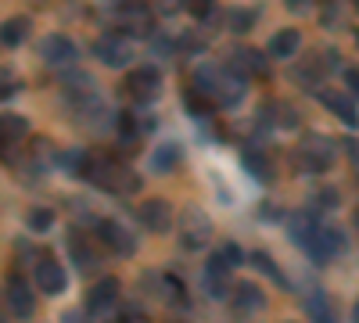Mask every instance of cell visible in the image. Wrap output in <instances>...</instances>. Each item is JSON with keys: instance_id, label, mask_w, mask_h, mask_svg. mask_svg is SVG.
I'll return each instance as SVG.
<instances>
[{"instance_id": "cell-41", "label": "cell", "mask_w": 359, "mask_h": 323, "mask_svg": "<svg viewBox=\"0 0 359 323\" xmlns=\"http://www.w3.org/2000/svg\"><path fill=\"white\" fill-rule=\"evenodd\" d=\"M158 4H162L165 11H172V8H180V4H184V0H158Z\"/></svg>"}, {"instance_id": "cell-1", "label": "cell", "mask_w": 359, "mask_h": 323, "mask_svg": "<svg viewBox=\"0 0 359 323\" xmlns=\"http://www.w3.org/2000/svg\"><path fill=\"white\" fill-rule=\"evenodd\" d=\"M194 86L212 104H223V108L237 104L241 94H245V79L233 69H216V65H198L194 69Z\"/></svg>"}, {"instance_id": "cell-42", "label": "cell", "mask_w": 359, "mask_h": 323, "mask_svg": "<svg viewBox=\"0 0 359 323\" xmlns=\"http://www.w3.org/2000/svg\"><path fill=\"white\" fill-rule=\"evenodd\" d=\"M352 223H355V230H359V209H355V216H352Z\"/></svg>"}, {"instance_id": "cell-9", "label": "cell", "mask_w": 359, "mask_h": 323, "mask_svg": "<svg viewBox=\"0 0 359 323\" xmlns=\"http://www.w3.org/2000/svg\"><path fill=\"white\" fill-rule=\"evenodd\" d=\"M230 270H233V262H230L223 252L208 259V266H205V291H208L212 298H226L230 291H233V284H230Z\"/></svg>"}, {"instance_id": "cell-22", "label": "cell", "mask_w": 359, "mask_h": 323, "mask_svg": "<svg viewBox=\"0 0 359 323\" xmlns=\"http://www.w3.org/2000/svg\"><path fill=\"white\" fill-rule=\"evenodd\" d=\"M241 165L255 176L259 184H269V180H273V162H269L259 148H245V151H241Z\"/></svg>"}, {"instance_id": "cell-4", "label": "cell", "mask_w": 359, "mask_h": 323, "mask_svg": "<svg viewBox=\"0 0 359 323\" xmlns=\"http://www.w3.org/2000/svg\"><path fill=\"white\" fill-rule=\"evenodd\" d=\"M294 162L306 172H327L334 162V140L323 133H306L302 144H298V151H294Z\"/></svg>"}, {"instance_id": "cell-11", "label": "cell", "mask_w": 359, "mask_h": 323, "mask_svg": "<svg viewBox=\"0 0 359 323\" xmlns=\"http://www.w3.org/2000/svg\"><path fill=\"white\" fill-rule=\"evenodd\" d=\"M97 241L104 248H111L115 255H133L137 252V238L123 226V223H115V219H101L97 223Z\"/></svg>"}, {"instance_id": "cell-19", "label": "cell", "mask_w": 359, "mask_h": 323, "mask_svg": "<svg viewBox=\"0 0 359 323\" xmlns=\"http://www.w3.org/2000/svg\"><path fill=\"white\" fill-rule=\"evenodd\" d=\"M69 252H72V262H76V270H83V273H90L97 266V252H94V245H90L83 233H69Z\"/></svg>"}, {"instance_id": "cell-31", "label": "cell", "mask_w": 359, "mask_h": 323, "mask_svg": "<svg viewBox=\"0 0 359 323\" xmlns=\"http://www.w3.org/2000/svg\"><path fill=\"white\" fill-rule=\"evenodd\" d=\"M306 309H309V316H313V319H331V316H334V305H331V302H323L320 295H316V298H309V302H306Z\"/></svg>"}, {"instance_id": "cell-30", "label": "cell", "mask_w": 359, "mask_h": 323, "mask_svg": "<svg viewBox=\"0 0 359 323\" xmlns=\"http://www.w3.org/2000/svg\"><path fill=\"white\" fill-rule=\"evenodd\" d=\"M50 223H54L50 209H33V212H29V230H33V233H43Z\"/></svg>"}, {"instance_id": "cell-34", "label": "cell", "mask_w": 359, "mask_h": 323, "mask_svg": "<svg viewBox=\"0 0 359 323\" xmlns=\"http://www.w3.org/2000/svg\"><path fill=\"white\" fill-rule=\"evenodd\" d=\"M316 201H320V209H338V191H320Z\"/></svg>"}, {"instance_id": "cell-27", "label": "cell", "mask_w": 359, "mask_h": 323, "mask_svg": "<svg viewBox=\"0 0 359 323\" xmlns=\"http://www.w3.org/2000/svg\"><path fill=\"white\" fill-rule=\"evenodd\" d=\"M0 130H4V144H8V148H11V144L18 140V137H25V119H22V115H4V119H0Z\"/></svg>"}, {"instance_id": "cell-13", "label": "cell", "mask_w": 359, "mask_h": 323, "mask_svg": "<svg viewBox=\"0 0 359 323\" xmlns=\"http://www.w3.org/2000/svg\"><path fill=\"white\" fill-rule=\"evenodd\" d=\"M40 57L47 65H54V69H65V65L76 62V43L69 36H62V33H54V36H47L40 43Z\"/></svg>"}, {"instance_id": "cell-23", "label": "cell", "mask_w": 359, "mask_h": 323, "mask_svg": "<svg viewBox=\"0 0 359 323\" xmlns=\"http://www.w3.org/2000/svg\"><path fill=\"white\" fill-rule=\"evenodd\" d=\"M298 47H302V33L298 29H280L269 40V57H294Z\"/></svg>"}, {"instance_id": "cell-3", "label": "cell", "mask_w": 359, "mask_h": 323, "mask_svg": "<svg viewBox=\"0 0 359 323\" xmlns=\"http://www.w3.org/2000/svg\"><path fill=\"white\" fill-rule=\"evenodd\" d=\"M104 15L111 25H118V33H130V36H151L155 29L151 8L144 0H108Z\"/></svg>"}, {"instance_id": "cell-21", "label": "cell", "mask_w": 359, "mask_h": 323, "mask_svg": "<svg viewBox=\"0 0 359 323\" xmlns=\"http://www.w3.org/2000/svg\"><path fill=\"white\" fill-rule=\"evenodd\" d=\"M320 101H323V108H331L338 119L345 123V126H355L359 123V115H355V104L345 97V94H338V90H320Z\"/></svg>"}, {"instance_id": "cell-15", "label": "cell", "mask_w": 359, "mask_h": 323, "mask_svg": "<svg viewBox=\"0 0 359 323\" xmlns=\"http://www.w3.org/2000/svg\"><path fill=\"white\" fill-rule=\"evenodd\" d=\"M266 309V295L255 284H237L233 295H230V312L233 316H255Z\"/></svg>"}, {"instance_id": "cell-44", "label": "cell", "mask_w": 359, "mask_h": 323, "mask_svg": "<svg viewBox=\"0 0 359 323\" xmlns=\"http://www.w3.org/2000/svg\"><path fill=\"white\" fill-rule=\"evenodd\" d=\"M355 319H359V302H355Z\"/></svg>"}, {"instance_id": "cell-5", "label": "cell", "mask_w": 359, "mask_h": 323, "mask_svg": "<svg viewBox=\"0 0 359 323\" xmlns=\"http://www.w3.org/2000/svg\"><path fill=\"white\" fill-rule=\"evenodd\" d=\"M180 241H184V248H205L208 245V238H212V219H208L198 205H187L184 209V216H180Z\"/></svg>"}, {"instance_id": "cell-12", "label": "cell", "mask_w": 359, "mask_h": 323, "mask_svg": "<svg viewBox=\"0 0 359 323\" xmlns=\"http://www.w3.org/2000/svg\"><path fill=\"white\" fill-rule=\"evenodd\" d=\"M65 284H69V277H65V270H62V262H54L50 255H43L40 262H36V287L43 291V295H62L65 291Z\"/></svg>"}, {"instance_id": "cell-25", "label": "cell", "mask_w": 359, "mask_h": 323, "mask_svg": "<svg viewBox=\"0 0 359 323\" xmlns=\"http://www.w3.org/2000/svg\"><path fill=\"white\" fill-rule=\"evenodd\" d=\"M29 36V18H8L4 22V47H18Z\"/></svg>"}, {"instance_id": "cell-38", "label": "cell", "mask_w": 359, "mask_h": 323, "mask_svg": "<svg viewBox=\"0 0 359 323\" xmlns=\"http://www.w3.org/2000/svg\"><path fill=\"white\" fill-rule=\"evenodd\" d=\"M345 83H348V94L359 97V72H345Z\"/></svg>"}, {"instance_id": "cell-16", "label": "cell", "mask_w": 359, "mask_h": 323, "mask_svg": "<svg viewBox=\"0 0 359 323\" xmlns=\"http://www.w3.org/2000/svg\"><path fill=\"white\" fill-rule=\"evenodd\" d=\"M115 298H118V280H115V277H104V280H97L94 287H90L86 312H90V316H104V312H111Z\"/></svg>"}, {"instance_id": "cell-36", "label": "cell", "mask_w": 359, "mask_h": 323, "mask_svg": "<svg viewBox=\"0 0 359 323\" xmlns=\"http://www.w3.org/2000/svg\"><path fill=\"white\" fill-rule=\"evenodd\" d=\"M223 255L233 262V266H237V262H245V255H241V248H237V245H226V248H223Z\"/></svg>"}, {"instance_id": "cell-35", "label": "cell", "mask_w": 359, "mask_h": 323, "mask_svg": "<svg viewBox=\"0 0 359 323\" xmlns=\"http://www.w3.org/2000/svg\"><path fill=\"white\" fill-rule=\"evenodd\" d=\"M184 4H187L194 15H201V18H208V15H212V4H208V0H184Z\"/></svg>"}, {"instance_id": "cell-28", "label": "cell", "mask_w": 359, "mask_h": 323, "mask_svg": "<svg viewBox=\"0 0 359 323\" xmlns=\"http://www.w3.org/2000/svg\"><path fill=\"white\" fill-rule=\"evenodd\" d=\"M252 266H255V270H262V273H266L269 280H277L280 287H287V280H284V273H280V266H277V262H273V259H269L266 252H255V255H252Z\"/></svg>"}, {"instance_id": "cell-37", "label": "cell", "mask_w": 359, "mask_h": 323, "mask_svg": "<svg viewBox=\"0 0 359 323\" xmlns=\"http://www.w3.org/2000/svg\"><path fill=\"white\" fill-rule=\"evenodd\" d=\"M345 148H348V158H352V169L359 172V144H355V140H345Z\"/></svg>"}, {"instance_id": "cell-8", "label": "cell", "mask_w": 359, "mask_h": 323, "mask_svg": "<svg viewBox=\"0 0 359 323\" xmlns=\"http://www.w3.org/2000/svg\"><path fill=\"white\" fill-rule=\"evenodd\" d=\"M4 298H8V312L15 316V319H29L36 312V295L29 291V284L22 280V277H8V287H4Z\"/></svg>"}, {"instance_id": "cell-43", "label": "cell", "mask_w": 359, "mask_h": 323, "mask_svg": "<svg viewBox=\"0 0 359 323\" xmlns=\"http://www.w3.org/2000/svg\"><path fill=\"white\" fill-rule=\"evenodd\" d=\"M352 8H355V11H359V0H352Z\"/></svg>"}, {"instance_id": "cell-40", "label": "cell", "mask_w": 359, "mask_h": 323, "mask_svg": "<svg viewBox=\"0 0 359 323\" xmlns=\"http://www.w3.org/2000/svg\"><path fill=\"white\" fill-rule=\"evenodd\" d=\"M0 94H4V97L18 94V83H11V76H8V72H4V90H0Z\"/></svg>"}, {"instance_id": "cell-18", "label": "cell", "mask_w": 359, "mask_h": 323, "mask_svg": "<svg viewBox=\"0 0 359 323\" xmlns=\"http://www.w3.org/2000/svg\"><path fill=\"white\" fill-rule=\"evenodd\" d=\"M140 223L151 230V233H165V230L172 226V209H169V201H162V198L144 201V205H140Z\"/></svg>"}, {"instance_id": "cell-20", "label": "cell", "mask_w": 359, "mask_h": 323, "mask_svg": "<svg viewBox=\"0 0 359 323\" xmlns=\"http://www.w3.org/2000/svg\"><path fill=\"white\" fill-rule=\"evenodd\" d=\"M316 230H320V223H316V216H313V212H294V216L287 219V233H291V241H294V245H302V248L316 238Z\"/></svg>"}, {"instance_id": "cell-39", "label": "cell", "mask_w": 359, "mask_h": 323, "mask_svg": "<svg viewBox=\"0 0 359 323\" xmlns=\"http://www.w3.org/2000/svg\"><path fill=\"white\" fill-rule=\"evenodd\" d=\"M287 11H309V0H284Z\"/></svg>"}, {"instance_id": "cell-14", "label": "cell", "mask_w": 359, "mask_h": 323, "mask_svg": "<svg viewBox=\"0 0 359 323\" xmlns=\"http://www.w3.org/2000/svg\"><path fill=\"white\" fill-rule=\"evenodd\" d=\"M144 280H151V284H155L151 295L162 298L165 305H172V309H184V305H187V291H184V284H180L172 273H147Z\"/></svg>"}, {"instance_id": "cell-2", "label": "cell", "mask_w": 359, "mask_h": 323, "mask_svg": "<svg viewBox=\"0 0 359 323\" xmlns=\"http://www.w3.org/2000/svg\"><path fill=\"white\" fill-rule=\"evenodd\" d=\"M86 180L101 187V191H111V194H133L140 187L137 176L111 155H94L90 158V169H86Z\"/></svg>"}, {"instance_id": "cell-24", "label": "cell", "mask_w": 359, "mask_h": 323, "mask_svg": "<svg viewBox=\"0 0 359 323\" xmlns=\"http://www.w3.org/2000/svg\"><path fill=\"white\" fill-rule=\"evenodd\" d=\"M176 162H180V144L176 140L158 144V151L151 155V169L155 172H169V169H176Z\"/></svg>"}, {"instance_id": "cell-33", "label": "cell", "mask_w": 359, "mask_h": 323, "mask_svg": "<svg viewBox=\"0 0 359 323\" xmlns=\"http://www.w3.org/2000/svg\"><path fill=\"white\" fill-rule=\"evenodd\" d=\"M323 25L331 29V25H341V0H327V8H323Z\"/></svg>"}, {"instance_id": "cell-32", "label": "cell", "mask_w": 359, "mask_h": 323, "mask_svg": "<svg viewBox=\"0 0 359 323\" xmlns=\"http://www.w3.org/2000/svg\"><path fill=\"white\" fill-rule=\"evenodd\" d=\"M252 22H255L252 11H233V15H230V29H233V33H248Z\"/></svg>"}, {"instance_id": "cell-10", "label": "cell", "mask_w": 359, "mask_h": 323, "mask_svg": "<svg viewBox=\"0 0 359 323\" xmlns=\"http://www.w3.org/2000/svg\"><path fill=\"white\" fill-rule=\"evenodd\" d=\"M94 54L101 57L108 69H123V65L133 62V47H130V40H126V36H118V33L101 36V40L94 43Z\"/></svg>"}, {"instance_id": "cell-26", "label": "cell", "mask_w": 359, "mask_h": 323, "mask_svg": "<svg viewBox=\"0 0 359 323\" xmlns=\"http://www.w3.org/2000/svg\"><path fill=\"white\" fill-rule=\"evenodd\" d=\"M90 158L94 155H86L83 148H72V151H62V165L72 172V176H86V169H90Z\"/></svg>"}, {"instance_id": "cell-7", "label": "cell", "mask_w": 359, "mask_h": 323, "mask_svg": "<svg viewBox=\"0 0 359 323\" xmlns=\"http://www.w3.org/2000/svg\"><path fill=\"white\" fill-rule=\"evenodd\" d=\"M306 252H309L313 262H320V266H323V262H331V259H338L345 252V233L334 230V226H320L316 238L306 245Z\"/></svg>"}, {"instance_id": "cell-6", "label": "cell", "mask_w": 359, "mask_h": 323, "mask_svg": "<svg viewBox=\"0 0 359 323\" xmlns=\"http://www.w3.org/2000/svg\"><path fill=\"white\" fill-rule=\"evenodd\" d=\"M123 90H126L130 101H137V104H151V101H158V94H162V76H158V69H133V72L126 76V83H123Z\"/></svg>"}, {"instance_id": "cell-17", "label": "cell", "mask_w": 359, "mask_h": 323, "mask_svg": "<svg viewBox=\"0 0 359 323\" xmlns=\"http://www.w3.org/2000/svg\"><path fill=\"white\" fill-rule=\"evenodd\" d=\"M226 69H233L241 79H248V76H266V72H269V65L262 62V54L252 50V47H233Z\"/></svg>"}, {"instance_id": "cell-29", "label": "cell", "mask_w": 359, "mask_h": 323, "mask_svg": "<svg viewBox=\"0 0 359 323\" xmlns=\"http://www.w3.org/2000/svg\"><path fill=\"white\" fill-rule=\"evenodd\" d=\"M137 115H118V137H123V144H130V151H133V144H137V137H140V123H133Z\"/></svg>"}]
</instances>
